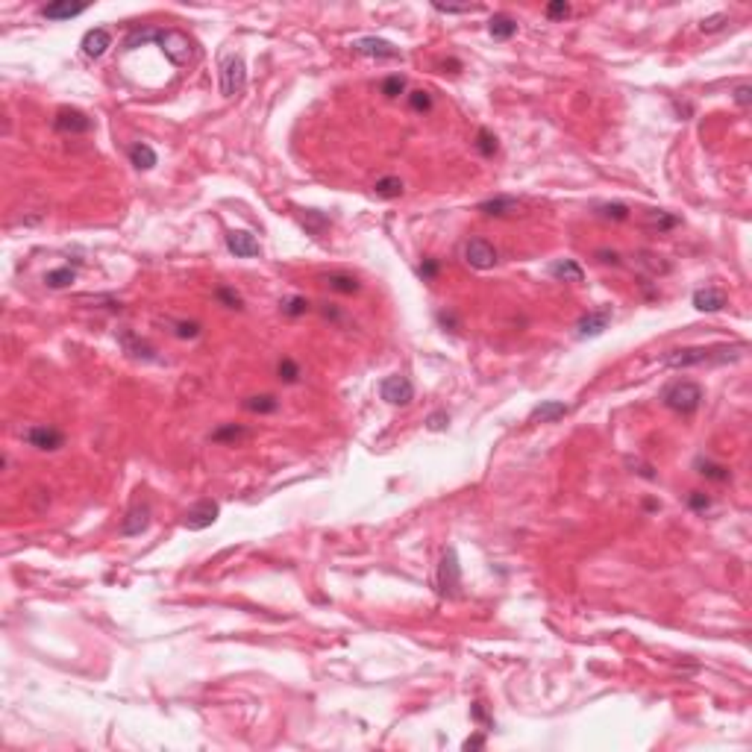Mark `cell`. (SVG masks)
Wrapping results in <instances>:
<instances>
[{
  "label": "cell",
  "mask_w": 752,
  "mask_h": 752,
  "mask_svg": "<svg viewBox=\"0 0 752 752\" xmlns=\"http://www.w3.org/2000/svg\"><path fill=\"white\" fill-rule=\"evenodd\" d=\"M214 297H218V303H224L226 309H244V300L236 289H226V285H221L218 291H214Z\"/></svg>",
  "instance_id": "obj_36"
},
{
  "label": "cell",
  "mask_w": 752,
  "mask_h": 752,
  "mask_svg": "<svg viewBox=\"0 0 752 752\" xmlns=\"http://www.w3.org/2000/svg\"><path fill=\"white\" fill-rule=\"evenodd\" d=\"M488 32H491V39H497V42H509L511 35L517 32V21L511 15H494L491 21H488Z\"/></svg>",
  "instance_id": "obj_23"
},
{
  "label": "cell",
  "mask_w": 752,
  "mask_h": 752,
  "mask_svg": "<svg viewBox=\"0 0 752 752\" xmlns=\"http://www.w3.org/2000/svg\"><path fill=\"white\" fill-rule=\"evenodd\" d=\"M221 514V506L214 503V499H197V503L186 511V521L183 526L191 529V532H200V529H209L214 521H218Z\"/></svg>",
  "instance_id": "obj_7"
},
{
  "label": "cell",
  "mask_w": 752,
  "mask_h": 752,
  "mask_svg": "<svg viewBox=\"0 0 752 752\" xmlns=\"http://www.w3.org/2000/svg\"><path fill=\"white\" fill-rule=\"evenodd\" d=\"M118 344L123 347V353L127 356H133V359H138V362H156V350L145 341V338H138L133 329H118Z\"/></svg>",
  "instance_id": "obj_12"
},
{
  "label": "cell",
  "mask_w": 752,
  "mask_h": 752,
  "mask_svg": "<svg viewBox=\"0 0 752 752\" xmlns=\"http://www.w3.org/2000/svg\"><path fill=\"white\" fill-rule=\"evenodd\" d=\"M461 746H464V749H482V746H485V738H482V735H473V738L464 741Z\"/></svg>",
  "instance_id": "obj_50"
},
{
  "label": "cell",
  "mask_w": 752,
  "mask_h": 752,
  "mask_svg": "<svg viewBox=\"0 0 752 752\" xmlns=\"http://www.w3.org/2000/svg\"><path fill=\"white\" fill-rule=\"evenodd\" d=\"M464 262H468L471 267H476V271H491V267L497 265V250L485 238H471L468 244H464Z\"/></svg>",
  "instance_id": "obj_9"
},
{
  "label": "cell",
  "mask_w": 752,
  "mask_h": 752,
  "mask_svg": "<svg viewBox=\"0 0 752 752\" xmlns=\"http://www.w3.org/2000/svg\"><path fill=\"white\" fill-rule=\"evenodd\" d=\"M461 588V564H459V552L453 547L444 550L441 564H438V590L444 597H459Z\"/></svg>",
  "instance_id": "obj_5"
},
{
  "label": "cell",
  "mask_w": 752,
  "mask_h": 752,
  "mask_svg": "<svg viewBox=\"0 0 752 752\" xmlns=\"http://www.w3.org/2000/svg\"><path fill=\"white\" fill-rule=\"evenodd\" d=\"M612 306H602V309H594V312H588L579 317V324H576V335L579 338H597L608 329V324H612Z\"/></svg>",
  "instance_id": "obj_11"
},
{
  "label": "cell",
  "mask_w": 752,
  "mask_h": 752,
  "mask_svg": "<svg viewBox=\"0 0 752 752\" xmlns=\"http://www.w3.org/2000/svg\"><path fill=\"white\" fill-rule=\"evenodd\" d=\"M688 506H691L693 511H708V509H711V497H708V494H703V491H691V497H688Z\"/></svg>",
  "instance_id": "obj_43"
},
{
  "label": "cell",
  "mask_w": 752,
  "mask_h": 752,
  "mask_svg": "<svg viewBox=\"0 0 752 752\" xmlns=\"http://www.w3.org/2000/svg\"><path fill=\"white\" fill-rule=\"evenodd\" d=\"M277 373H279V380H282V382H289V385H294V382L300 380V368H297V362H291V359H282V362L277 365Z\"/></svg>",
  "instance_id": "obj_37"
},
{
  "label": "cell",
  "mask_w": 752,
  "mask_h": 752,
  "mask_svg": "<svg viewBox=\"0 0 752 752\" xmlns=\"http://www.w3.org/2000/svg\"><path fill=\"white\" fill-rule=\"evenodd\" d=\"M726 24H729V15H726V12H717V15L703 18V21H700V30H703V32H720Z\"/></svg>",
  "instance_id": "obj_38"
},
{
  "label": "cell",
  "mask_w": 752,
  "mask_h": 752,
  "mask_svg": "<svg viewBox=\"0 0 752 752\" xmlns=\"http://www.w3.org/2000/svg\"><path fill=\"white\" fill-rule=\"evenodd\" d=\"M426 423H429V429H435V432H438V429H444L447 423H450V418H447V411H435V415H429Z\"/></svg>",
  "instance_id": "obj_45"
},
{
  "label": "cell",
  "mask_w": 752,
  "mask_h": 752,
  "mask_svg": "<svg viewBox=\"0 0 752 752\" xmlns=\"http://www.w3.org/2000/svg\"><path fill=\"white\" fill-rule=\"evenodd\" d=\"M661 400H665V406L673 408L676 415H693V411L700 408V403H703V388L696 382H691V380H679V382L665 388Z\"/></svg>",
  "instance_id": "obj_2"
},
{
  "label": "cell",
  "mask_w": 752,
  "mask_h": 752,
  "mask_svg": "<svg viewBox=\"0 0 752 752\" xmlns=\"http://www.w3.org/2000/svg\"><path fill=\"white\" fill-rule=\"evenodd\" d=\"M350 47H353V53H359V56H370V59H400V50L394 47L391 42H385V39H376V35L356 39Z\"/></svg>",
  "instance_id": "obj_10"
},
{
  "label": "cell",
  "mask_w": 752,
  "mask_h": 752,
  "mask_svg": "<svg viewBox=\"0 0 752 752\" xmlns=\"http://www.w3.org/2000/svg\"><path fill=\"white\" fill-rule=\"evenodd\" d=\"M77 279V271L74 267H56V271H50L47 277H44V282L50 285V289H68L71 282Z\"/></svg>",
  "instance_id": "obj_32"
},
{
  "label": "cell",
  "mask_w": 752,
  "mask_h": 752,
  "mask_svg": "<svg viewBox=\"0 0 752 752\" xmlns=\"http://www.w3.org/2000/svg\"><path fill=\"white\" fill-rule=\"evenodd\" d=\"M53 127L59 133H71V135H80V133H88L95 127V121L88 118L85 112L80 109H59L56 118H53Z\"/></svg>",
  "instance_id": "obj_13"
},
{
  "label": "cell",
  "mask_w": 752,
  "mask_h": 752,
  "mask_svg": "<svg viewBox=\"0 0 752 752\" xmlns=\"http://www.w3.org/2000/svg\"><path fill=\"white\" fill-rule=\"evenodd\" d=\"M735 103H738V106H744V109H746V106L752 103V85H746V83H744V85H738V88H735Z\"/></svg>",
  "instance_id": "obj_44"
},
{
  "label": "cell",
  "mask_w": 752,
  "mask_h": 752,
  "mask_svg": "<svg viewBox=\"0 0 752 752\" xmlns=\"http://www.w3.org/2000/svg\"><path fill=\"white\" fill-rule=\"evenodd\" d=\"M746 353V344H717V347H679V350H670L661 365L665 368H696V365H726V362H735Z\"/></svg>",
  "instance_id": "obj_1"
},
{
  "label": "cell",
  "mask_w": 752,
  "mask_h": 752,
  "mask_svg": "<svg viewBox=\"0 0 752 752\" xmlns=\"http://www.w3.org/2000/svg\"><path fill=\"white\" fill-rule=\"evenodd\" d=\"M626 464H629L632 468V473H638V476H643V479H655V468L653 464H647V461H641V459H626Z\"/></svg>",
  "instance_id": "obj_41"
},
{
  "label": "cell",
  "mask_w": 752,
  "mask_h": 752,
  "mask_svg": "<svg viewBox=\"0 0 752 752\" xmlns=\"http://www.w3.org/2000/svg\"><path fill=\"white\" fill-rule=\"evenodd\" d=\"M150 526V506L147 503H138L127 511V517L121 521V535H127V538H135V535L147 532Z\"/></svg>",
  "instance_id": "obj_15"
},
{
  "label": "cell",
  "mask_w": 752,
  "mask_h": 752,
  "mask_svg": "<svg viewBox=\"0 0 752 752\" xmlns=\"http://www.w3.org/2000/svg\"><path fill=\"white\" fill-rule=\"evenodd\" d=\"M570 411V406L567 403H562V400H544L541 406H535L532 408V420H541V423H556V420H562L564 415Z\"/></svg>",
  "instance_id": "obj_20"
},
{
  "label": "cell",
  "mask_w": 752,
  "mask_h": 752,
  "mask_svg": "<svg viewBox=\"0 0 752 752\" xmlns=\"http://www.w3.org/2000/svg\"><path fill=\"white\" fill-rule=\"evenodd\" d=\"M380 394H382V400L391 403V406H408L411 400H415V385H411L408 376L394 373V376H385V380H382Z\"/></svg>",
  "instance_id": "obj_6"
},
{
  "label": "cell",
  "mask_w": 752,
  "mask_h": 752,
  "mask_svg": "<svg viewBox=\"0 0 752 752\" xmlns=\"http://www.w3.org/2000/svg\"><path fill=\"white\" fill-rule=\"evenodd\" d=\"M109 47H112V35H109V30L95 27V30H88V32L83 35V53H85L88 59H100Z\"/></svg>",
  "instance_id": "obj_17"
},
{
  "label": "cell",
  "mask_w": 752,
  "mask_h": 752,
  "mask_svg": "<svg viewBox=\"0 0 752 752\" xmlns=\"http://www.w3.org/2000/svg\"><path fill=\"white\" fill-rule=\"evenodd\" d=\"M279 309H282V315H289V317H300V315H306V312H309V300L291 294V297H285V300L279 303Z\"/></svg>",
  "instance_id": "obj_33"
},
{
  "label": "cell",
  "mask_w": 752,
  "mask_h": 752,
  "mask_svg": "<svg viewBox=\"0 0 752 752\" xmlns=\"http://www.w3.org/2000/svg\"><path fill=\"white\" fill-rule=\"evenodd\" d=\"M300 221H303V226H306L309 232H315V236H320V232H324L327 226H329V218H324V214L320 212H315V209H306L300 214Z\"/></svg>",
  "instance_id": "obj_34"
},
{
  "label": "cell",
  "mask_w": 752,
  "mask_h": 752,
  "mask_svg": "<svg viewBox=\"0 0 752 752\" xmlns=\"http://www.w3.org/2000/svg\"><path fill=\"white\" fill-rule=\"evenodd\" d=\"M435 274H438V262H435V259H423V265H420V277H423V279H435Z\"/></svg>",
  "instance_id": "obj_46"
},
{
  "label": "cell",
  "mask_w": 752,
  "mask_h": 752,
  "mask_svg": "<svg viewBox=\"0 0 752 752\" xmlns=\"http://www.w3.org/2000/svg\"><path fill=\"white\" fill-rule=\"evenodd\" d=\"M380 92H382L385 97H400V95L406 92V77H403V74H391V77H385L382 85H380Z\"/></svg>",
  "instance_id": "obj_35"
},
{
  "label": "cell",
  "mask_w": 752,
  "mask_h": 752,
  "mask_svg": "<svg viewBox=\"0 0 752 752\" xmlns=\"http://www.w3.org/2000/svg\"><path fill=\"white\" fill-rule=\"evenodd\" d=\"M250 432L244 426H238V423H224V426H218L214 429V432L209 435L212 441H218V444H236V441H241V438H247Z\"/></svg>",
  "instance_id": "obj_29"
},
{
  "label": "cell",
  "mask_w": 752,
  "mask_h": 752,
  "mask_svg": "<svg viewBox=\"0 0 752 752\" xmlns=\"http://www.w3.org/2000/svg\"><path fill=\"white\" fill-rule=\"evenodd\" d=\"M693 306L700 309V312H720L726 306V291L723 289H700V291H693Z\"/></svg>",
  "instance_id": "obj_18"
},
{
  "label": "cell",
  "mask_w": 752,
  "mask_h": 752,
  "mask_svg": "<svg viewBox=\"0 0 752 752\" xmlns=\"http://www.w3.org/2000/svg\"><path fill=\"white\" fill-rule=\"evenodd\" d=\"M218 77H221V95L224 97H236L244 92L247 85V65L238 53H224L221 65H218Z\"/></svg>",
  "instance_id": "obj_3"
},
{
  "label": "cell",
  "mask_w": 752,
  "mask_h": 752,
  "mask_svg": "<svg viewBox=\"0 0 752 752\" xmlns=\"http://www.w3.org/2000/svg\"><path fill=\"white\" fill-rule=\"evenodd\" d=\"M408 103H411V109H415V112H429V109H432V97H429V92H423V88L411 92Z\"/></svg>",
  "instance_id": "obj_39"
},
{
  "label": "cell",
  "mask_w": 752,
  "mask_h": 752,
  "mask_svg": "<svg viewBox=\"0 0 752 752\" xmlns=\"http://www.w3.org/2000/svg\"><path fill=\"white\" fill-rule=\"evenodd\" d=\"M567 15H570V4H564V0H552V4L547 6V18H550V21H564Z\"/></svg>",
  "instance_id": "obj_40"
},
{
  "label": "cell",
  "mask_w": 752,
  "mask_h": 752,
  "mask_svg": "<svg viewBox=\"0 0 752 752\" xmlns=\"http://www.w3.org/2000/svg\"><path fill=\"white\" fill-rule=\"evenodd\" d=\"M130 162L138 168V171H150V168H156V150L150 147V145H145V141H135V145L130 147Z\"/></svg>",
  "instance_id": "obj_25"
},
{
  "label": "cell",
  "mask_w": 752,
  "mask_h": 752,
  "mask_svg": "<svg viewBox=\"0 0 752 752\" xmlns=\"http://www.w3.org/2000/svg\"><path fill=\"white\" fill-rule=\"evenodd\" d=\"M597 259L602 265H620V256L614 253V250H597Z\"/></svg>",
  "instance_id": "obj_49"
},
{
  "label": "cell",
  "mask_w": 752,
  "mask_h": 752,
  "mask_svg": "<svg viewBox=\"0 0 752 752\" xmlns=\"http://www.w3.org/2000/svg\"><path fill=\"white\" fill-rule=\"evenodd\" d=\"M174 335L176 338H197V335H200V324H194V320H191V324H186V320H176V324H174Z\"/></svg>",
  "instance_id": "obj_42"
},
{
  "label": "cell",
  "mask_w": 752,
  "mask_h": 752,
  "mask_svg": "<svg viewBox=\"0 0 752 752\" xmlns=\"http://www.w3.org/2000/svg\"><path fill=\"white\" fill-rule=\"evenodd\" d=\"M471 711H473V720H476V723H485V726H494V720H491V717H488V714H485V708H482V703H473V708H471Z\"/></svg>",
  "instance_id": "obj_48"
},
{
  "label": "cell",
  "mask_w": 752,
  "mask_h": 752,
  "mask_svg": "<svg viewBox=\"0 0 752 752\" xmlns=\"http://www.w3.org/2000/svg\"><path fill=\"white\" fill-rule=\"evenodd\" d=\"M479 212L488 214V218H509V214L521 212V200H517V197H509V194H497L491 200H482Z\"/></svg>",
  "instance_id": "obj_16"
},
{
  "label": "cell",
  "mask_w": 752,
  "mask_h": 752,
  "mask_svg": "<svg viewBox=\"0 0 752 752\" xmlns=\"http://www.w3.org/2000/svg\"><path fill=\"white\" fill-rule=\"evenodd\" d=\"M83 12H85L83 4H50V6L42 9V15L47 18V21H68V18H77Z\"/></svg>",
  "instance_id": "obj_26"
},
{
  "label": "cell",
  "mask_w": 752,
  "mask_h": 752,
  "mask_svg": "<svg viewBox=\"0 0 752 752\" xmlns=\"http://www.w3.org/2000/svg\"><path fill=\"white\" fill-rule=\"evenodd\" d=\"M244 408L253 411V415H271V411L279 408V400L274 397V394H256V397L244 400Z\"/></svg>",
  "instance_id": "obj_27"
},
{
  "label": "cell",
  "mask_w": 752,
  "mask_h": 752,
  "mask_svg": "<svg viewBox=\"0 0 752 752\" xmlns=\"http://www.w3.org/2000/svg\"><path fill=\"white\" fill-rule=\"evenodd\" d=\"M696 473L700 476H705V479H711V482H729L732 479V471L726 468V464H720V461H711V459H696Z\"/></svg>",
  "instance_id": "obj_24"
},
{
  "label": "cell",
  "mask_w": 752,
  "mask_h": 752,
  "mask_svg": "<svg viewBox=\"0 0 752 752\" xmlns=\"http://www.w3.org/2000/svg\"><path fill=\"white\" fill-rule=\"evenodd\" d=\"M226 247H229V253L236 256V259H253V256L262 253L259 241L250 236V232H244V229H232L229 236H226Z\"/></svg>",
  "instance_id": "obj_14"
},
{
  "label": "cell",
  "mask_w": 752,
  "mask_h": 752,
  "mask_svg": "<svg viewBox=\"0 0 752 752\" xmlns=\"http://www.w3.org/2000/svg\"><path fill=\"white\" fill-rule=\"evenodd\" d=\"M594 212H597V218H602V221H629V206L626 203H597L594 206Z\"/></svg>",
  "instance_id": "obj_28"
},
{
  "label": "cell",
  "mask_w": 752,
  "mask_h": 752,
  "mask_svg": "<svg viewBox=\"0 0 752 752\" xmlns=\"http://www.w3.org/2000/svg\"><path fill=\"white\" fill-rule=\"evenodd\" d=\"M156 44L165 50V56L174 65H188L194 59V42L188 39L186 32H180V30H159Z\"/></svg>",
  "instance_id": "obj_4"
},
{
  "label": "cell",
  "mask_w": 752,
  "mask_h": 752,
  "mask_svg": "<svg viewBox=\"0 0 752 752\" xmlns=\"http://www.w3.org/2000/svg\"><path fill=\"white\" fill-rule=\"evenodd\" d=\"M473 147L479 150V156H485V159H494L499 145H497V135L491 130H479L476 133V141H473Z\"/></svg>",
  "instance_id": "obj_31"
},
{
  "label": "cell",
  "mask_w": 752,
  "mask_h": 752,
  "mask_svg": "<svg viewBox=\"0 0 752 752\" xmlns=\"http://www.w3.org/2000/svg\"><path fill=\"white\" fill-rule=\"evenodd\" d=\"M435 9L444 12V15H464V12H473L476 6H447V4H435Z\"/></svg>",
  "instance_id": "obj_47"
},
{
  "label": "cell",
  "mask_w": 752,
  "mask_h": 752,
  "mask_svg": "<svg viewBox=\"0 0 752 752\" xmlns=\"http://www.w3.org/2000/svg\"><path fill=\"white\" fill-rule=\"evenodd\" d=\"M550 277H556L559 282H582L585 271L573 259H559V262L550 265Z\"/></svg>",
  "instance_id": "obj_22"
},
{
  "label": "cell",
  "mask_w": 752,
  "mask_h": 752,
  "mask_svg": "<svg viewBox=\"0 0 752 752\" xmlns=\"http://www.w3.org/2000/svg\"><path fill=\"white\" fill-rule=\"evenodd\" d=\"M21 438L35 447V450H44V453H53V450H59V447L65 444V435L59 432L56 426H27Z\"/></svg>",
  "instance_id": "obj_8"
},
{
  "label": "cell",
  "mask_w": 752,
  "mask_h": 752,
  "mask_svg": "<svg viewBox=\"0 0 752 752\" xmlns=\"http://www.w3.org/2000/svg\"><path fill=\"white\" fill-rule=\"evenodd\" d=\"M403 188H406V186H403L400 176H382V180H376V186H373L376 197H385V200H394V197H400Z\"/></svg>",
  "instance_id": "obj_30"
},
{
  "label": "cell",
  "mask_w": 752,
  "mask_h": 752,
  "mask_svg": "<svg viewBox=\"0 0 752 752\" xmlns=\"http://www.w3.org/2000/svg\"><path fill=\"white\" fill-rule=\"evenodd\" d=\"M320 282H324L329 291H338V294H359L362 291V282L350 274H324Z\"/></svg>",
  "instance_id": "obj_21"
},
{
  "label": "cell",
  "mask_w": 752,
  "mask_h": 752,
  "mask_svg": "<svg viewBox=\"0 0 752 752\" xmlns=\"http://www.w3.org/2000/svg\"><path fill=\"white\" fill-rule=\"evenodd\" d=\"M679 224H682V221H679L676 214L665 212V209H647V212H643V226L653 229V232H670Z\"/></svg>",
  "instance_id": "obj_19"
}]
</instances>
